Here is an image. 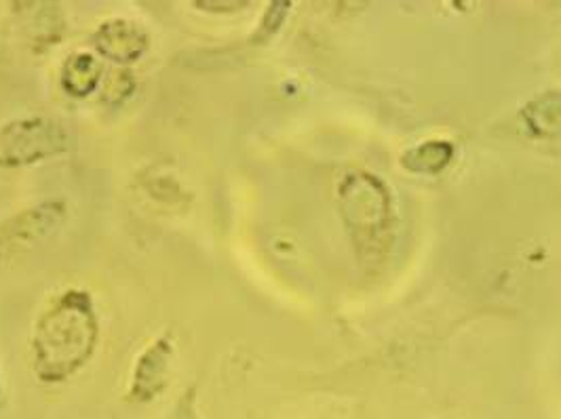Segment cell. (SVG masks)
<instances>
[{
	"instance_id": "obj_6",
	"label": "cell",
	"mask_w": 561,
	"mask_h": 419,
	"mask_svg": "<svg viewBox=\"0 0 561 419\" xmlns=\"http://www.w3.org/2000/svg\"><path fill=\"white\" fill-rule=\"evenodd\" d=\"M173 361V339L161 336L154 339L134 366V382L129 396L136 403H150L161 396L169 384V369Z\"/></svg>"
},
{
	"instance_id": "obj_10",
	"label": "cell",
	"mask_w": 561,
	"mask_h": 419,
	"mask_svg": "<svg viewBox=\"0 0 561 419\" xmlns=\"http://www.w3.org/2000/svg\"><path fill=\"white\" fill-rule=\"evenodd\" d=\"M136 91V77L121 68L111 72V77L104 81V89H102V102L108 106H121L123 102H127Z\"/></svg>"
},
{
	"instance_id": "obj_3",
	"label": "cell",
	"mask_w": 561,
	"mask_h": 419,
	"mask_svg": "<svg viewBox=\"0 0 561 419\" xmlns=\"http://www.w3.org/2000/svg\"><path fill=\"white\" fill-rule=\"evenodd\" d=\"M70 129L49 116H24L0 125V168L28 167L68 154Z\"/></svg>"
},
{
	"instance_id": "obj_4",
	"label": "cell",
	"mask_w": 561,
	"mask_h": 419,
	"mask_svg": "<svg viewBox=\"0 0 561 419\" xmlns=\"http://www.w3.org/2000/svg\"><path fill=\"white\" fill-rule=\"evenodd\" d=\"M66 218V202L43 200L0 222V270L54 238Z\"/></svg>"
},
{
	"instance_id": "obj_2",
	"label": "cell",
	"mask_w": 561,
	"mask_h": 419,
	"mask_svg": "<svg viewBox=\"0 0 561 419\" xmlns=\"http://www.w3.org/2000/svg\"><path fill=\"white\" fill-rule=\"evenodd\" d=\"M337 202L344 225L365 259L380 257L393 234V198L371 173H348L337 186Z\"/></svg>"
},
{
	"instance_id": "obj_8",
	"label": "cell",
	"mask_w": 561,
	"mask_h": 419,
	"mask_svg": "<svg viewBox=\"0 0 561 419\" xmlns=\"http://www.w3.org/2000/svg\"><path fill=\"white\" fill-rule=\"evenodd\" d=\"M519 118L534 138H561V91H549L534 97L533 102L526 104Z\"/></svg>"
},
{
	"instance_id": "obj_9",
	"label": "cell",
	"mask_w": 561,
	"mask_h": 419,
	"mask_svg": "<svg viewBox=\"0 0 561 419\" xmlns=\"http://www.w3.org/2000/svg\"><path fill=\"white\" fill-rule=\"evenodd\" d=\"M454 159V146L448 140L422 141L401 156V167L416 175H437Z\"/></svg>"
},
{
	"instance_id": "obj_5",
	"label": "cell",
	"mask_w": 561,
	"mask_h": 419,
	"mask_svg": "<svg viewBox=\"0 0 561 419\" xmlns=\"http://www.w3.org/2000/svg\"><path fill=\"white\" fill-rule=\"evenodd\" d=\"M95 51L118 66H129L140 61L150 49V36L138 22L113 18L100 24L93 34Z\"/></svg>"
},
{
	"instance_id": "obj_1",
	"label": "cell",
	"mask_w": 561,
	"mask_h": 419,
	"mask_svg": "<svg viewBox=\"0 0 561 419\" xmlns=\"http://www.w3.org/2000/svg\"><path fill=\"white\" fill-rule=\"evenodd\" d=\"M100 344V318L84 289H66L38 314L32 339V371L45 384L75 377Z\"/></svg>"
},
{
	"instance_id": "obj_11",
	"label": "cell",
	"mask_w": 561,
	"mask_h": 419,
	"mask_svg": "<svg viewBox=\"0 0 561 419\" xmlns=\"http://www.w3.org/2000/svg\"><path fill=\"white\" fill-rule=\"evenodd\" d=\"M289 2H271V7L266 9V13H264V20H262V24H260V28L255 32V40L260 38V40H268L277 30L280 28V24L285 22V18H287V13H289Z\"/></svg>"
},
{
	"instance_id": "obj_12",
	"label": "cell",
	"mask_w": 561,
	"mask_h": 419,
	"mask_svg": "<svg viewBox=\"0 0 561 419\" xmlns=\"http://www.w3.org/2000/svg\"><path fill=\"white\" fill-rule=\"evenodd\" d=\"M195 403H197V394H195V388H191L178 400V405L173 407L168 419H201Z\"/></svg>"
},
{
	"instance_id": "obj_7",
	"label": "cell",
	"mask_w": 561,
	"mask_h": 419,
	"mask_svg": "<svg viewBox=\"0 0 561 419\" xmlns=\"http://www.w3.org/2000/svg\"><path fill=\"white\" fill-rule=\"evenodd\" d=\"M102 63L93 54L77 51L68 57L61 66L59 83L61 89L77 100L89 97L102 83Z\"/></svg>"
},
{
	"instance_id": "obj_13",
	"label": "cell",
	"mask_w": 561,
	"mask_h": 419,
	"mask_svg": "<svg viewBox=\"0 0 561 419\" xmlns=\"http://www.w3.org/2000/svg\"><path fill=\"white\" fill-rule=\"evenodd\" d=\"M198 9L203 11H214V13H232V11H239L243 7H248V2H234V0H228V2H214V0H201L197 2Z\"/></svg>"
},
{
	"instance_id": "obj_14",
	"label": "cell",
	"mask_w": 561,
	"mask_h": 419,
	"mask_svg": "<svg viewBox=\"0 0 561 419\" xmlns=\"http://www.w3.org/2000/svg\"><path fill=\"white\" fill-rule=\"evenodd\" d=\"M0 394H2V391H0Z\"/></svg>"
}]
</instances>
